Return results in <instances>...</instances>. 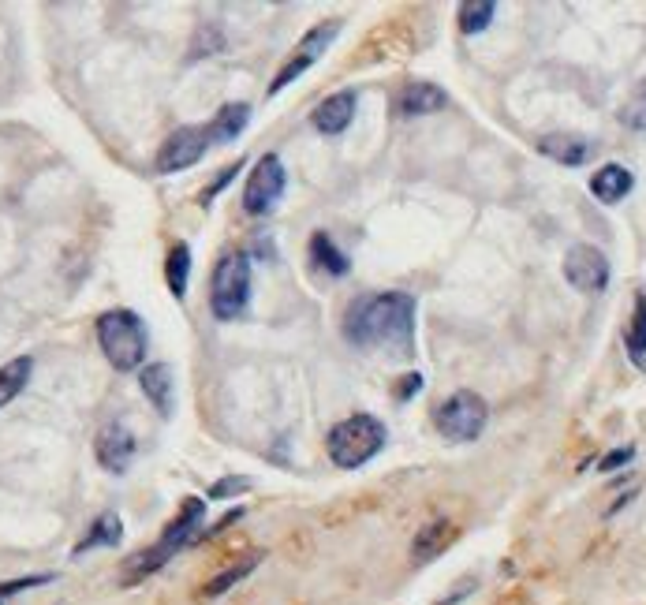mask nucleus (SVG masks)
Returning <instances> with one entry per match:
<instances>
[{"label": "nucleus", "mask_w": 646, "mask_h": 605, "mask_svg": "<svg viewBox=\"0 0 646 605\" xmlns=\"http://www.w3.org/2000/svg\"><path fill=\"white\" fill-rule=\"evenodd\" d=\"M344 337L355 348H393L408 359L415 352V296L408 292H381L359 296L344 314Z\"/></svg>", "instance_id": "1"}, {"label": "nucleus", "mask_w": 646, "mask_h": 605, "mask_svg": "<svg viewBox=\"0 0 646 605\" xmlns=\"http://www.w3.org/2000/svg\"><path fill=\"white\" fill-rule=\"evenodd\" d=\"M202 520H206V497H183L180 516L165 527V535L157 538L150 549H139V553H131L124 561V576H120L124 579V587H135L139 579L161 572L180 549L195 546L198 535H202V527H206Z\"/></svg>", "instance_id": "2"}, {"label": "nucleus", "mask_w": 646, "mask_h": 605, "mask_svg": "<svg viewBox=\"0 0 646 605\" xmlns=\"http://www.w3.org/2000/svg\"><path fill=\"white\" fill-rule=\"evenodd\" d=\"M146 325L135 310H105L98 318V344L105 359L120 370V374H131L139 370L142 359H146Z\"/></svg>", "instance_id": "3"}, {"label": "nucleus", "mask_w": 646, "mask_h": 605, "mask_svg": "<svg viewBox=\"0 0 646 605\" xmlns=\"http://www.w3.org/2000/svg\"><path fill=\"white\" fill-rule=\"evenodd\" d=\"M385 423H378L374 415H348V419H340L333 430H329V460L344 471H352V467H363L366 460H374L381 449H385Z\"/></svg>", "instance_id": "4"}, {"label": "nucleus", "mask_w": 646, "mask_h": 605, "mask_svg": "<svg viewBox=\"0 0 646 605\" xmlns=\"http://www.w3.org/2000/svg\"><path fill=\"white\" fill-rule=\"evenodd\" d=\"M251 307V258L243 251L221 254L210 281V310L221 322H236Z\"/></svg>", "instance_id": "5"}, {"label": "nucleus", "mask_w": 646, "mask_h": 605, "mask_svg": "<svg viewBox=\"0 0 646 605\" xmlns=\"http://www.w3.org/2000/svg\"><path fill=\"white\" fill-rule=\"evenodd\" d=\"M434 423L449 441H475V437H482L486 423H490V408H486V400L478 393L460 389V393H452L434 411Z\"/></svg>", "instance_id": "6"}, {"label": "nucleus", "mask_w": 646, "mask_h": 605, "mask_svg": "<svg viewBox=\"0 0 646 605\" xmlns=\"http://www.w3.org/2000/svg\"><path fill=\"white\" fill-rule=\"evenodd\" d=\"M337 34H340V19H329V23L310 27L307 34H303V42L295 45V53L288 57V64H284V68L277 71V79L269 83V94H281V90H288V86H292L303 71L314 68V64L325 57V49L337 42Z\"/></svg>", "instance_id": "7"}, {"label": "nucleus", "mask_w": 646, "mask_h": 605, "mask_svg": "<svg viewBox=\"0 0 646 605\" xmlns=\"http://www.w3.org/2000/svg\"><path fill=\"white\" fill-rule=\"evenodd\" d=\"M284 183H288V172H284V161L277 154H262L258 165L251 169V180L243 187V210L251 217H266L284 195Z\"/></svg>", "instance_id": "8"}, {"label": "nucleus", "mask_w": 646, "mask_h": 605, "mask_svg": "<svg viewBox=\"0 0 646 605\" xmlns=\"http://www.w3.org/2000/svg\"><path fill=\"white\" fill-rule=\"evenodd\" d=\"M609 277H613L609 258H605L594 243H576V247H568V254H564V281L572 284L576 292H583V296H598V292L609 288Z\"/></svg>", "instance_id": "9"}, {"label": "nucleus", "mask_w": 646, "mask_h": 605, "mask_svg": "<svg viewBox=\"0 0 646 605\" xmlns=\"http://www.w3.org/2000/svg\"><path fill=\"white\" fill-rule=\"evenodd\" d=\"M206 150H210V135H206V127H176L169 139H165V146L157 150V172L161 176H172V172H183L191 169V165H198L202 157H206Z\"/></svg>", "instance_id": "10"}, {"label": "nucleus", "mask_w": 646, "mask_h": 605, "mask_svg": "<svg viewBox=\"0 0 646 605\" xmlns=\"http://www.w3.org/2000/svg\"><path fill=\"white\" fill-rule=\"evenodd\" d=\"M94 452H98V464L113 475H124L131 460H135V434L127 430L124 423H105L98 430V441H94Z\"/></svg>", "instance_id": "11"}, {"label": "nucleus", "mask_w": 646, "mask_h": 605, "mask_svg": "<svg viewBox=\"0 0 646 605\" xmlns=\"http://www.w3.org/2000/svg\"><path fill=\"white\" fill-rule=\"evenodd\" d=\"M538 150L549 157V161H557V165H564V169H579V165H587V161H594V154H598V142L587 139V135H542L538 139Z\"/></svg>", "instance_id": "12"}, {"label": "nucleus", "mask_w": 646, "mask_h": 605, "mask_svg": "<svg viewBox=\"0 0 646 605\" xmlns=\"http://www.w3.org/2000/svg\"><path fill=\"white\" fill-rule=\"evenodd\" d=\"M355 105H359V94L355 90H337V94H329V98L314 109V127L322 131V135H340V131H348V124L355 120Z\"/></svg>", "instance_id": "13"}, {"label": "nucleus", "mask_w": 646, "mask_h": 605, "mask_svg": "<svg viewBox=\"0 0 646 605\" xmlns=\"http://www.w3.org/2000/svg\"><path fill=\"white\" fill-rule=\"evenodd\" d=\"M445 105H449V94L437 83H426V79H415L396 94V109L404 116H430L441 113Z\"/></svg>", "instance_id": "14"}, {"label": "nucleus", "mask_w": 646, "mask_h": 605, "mask_svg": "<svg viewBox=\"0 0 646 605\" xmlns=\"http://www.w3.org/2000/svg\"><path fill=\"white\" fill-rule=\"evenodd\" d=\"M635 187V176H632V169H624V165H602V169L590 176V195L598 198L602 206H617L620 198L628 195Z\"/></svg>", "instance_id": "15"}, {"label": "nucleus", "mask_w": 646, "mask_h": 605, "mask_svg": "<svg viewBox=\"0 0 646 605\" xmlns=\"http://www.w3.org/2000/svg\"><path fill=\"white\" fill-rule=\"evenodd\" d=\"M139 385L146 400L157 408L161 419H172V366L169 363H150L139 370Z\"/></svg>", "instance_id": "16"}, {"label": "nucleus", "mask_w": 646, "mask_h": 605, "mask_svg": "<svg viewBox=\"0 0 646 605\" xmlns=\"http://www.w3.org/2000/svg\"><path fill=\"white\" fill-rule=\"evenodd\" d=\"M452 535H456V527H452L449 520L422 523L419 531H415V538H411V561L426 564V561H434V557H441L445 546L452 542Z\"/></svg>", "instance_id": "17"}, {"label": "nucleus", "mask_w": 646, "mask_h": 605, "mask_svg": "<svg viewBox=\"0 0 646 605\" xmlns=\"http://www.w3.org/2000/svg\"><path fill=\"white\" fill-rule=\"evenodd\" d=\"M120 538H124V523H120V516H116V512H101L98 520L86 527V535L75 542L71 557H83L90 549H113V546H120Z\"/></svg>", "instance_id": "18"}, {"label": "nucleus", "mask_w": 646, "mask_h": 605, "mask_svg": "<svg viewBox=\"0 0 646 605\" xmlns=\"http://www.w3.org/2000/svg\"><path fill=\"white\" fill-rule=\"evenodd\" d=\"M247 124H251V105L228 101V105H221V113L213 116V124L206 127V135H210L213 146H228L232 139L243 135V127Z\"/></svg>", "instance_id": "19"}, {"label": "nucleus", "mask_w": 646, "mask_h": 605, "mask_svg": "<svg viewBox=\"0 0 646 605\" xmlns=\"http://www.w3.org/2000/svg\"><path fill=\"white\" fill-rule=\"evenodd\" d=\"M258 564H262V553H247V557H239L236 564H228L225 572H217V576L202 587V598H221V594H228L236 583H243V579L251 576Z\"/></svg>", "instance_id": "20"}, {"label": "nucleus", "mask_w": 646, "mask_h": 605, "mask_svg": "<svg viewBox=\"0 0 646 605\" xmlns=\"http://www.w3.org/2000/svg\"><path fill=\"white\" fill-rule=\"evenodd\" d=\"M310 258H314V266L325 269V273H333V277H344L352 262H348V254L340 251L333 236H325V232H314L310 236Z\"/></svg>", "instance_id": "21"}, {"label": "nucleus", "mask_w": 646, "mask_h": 605, "mask_svg": "<svg viewBox=\"0 0 646 605\" xmlns=\"http://www.w3.org/2000/svg\"><path fill=\"white\" fill-rule=\"evenodd\" d=\"M30 370H34V359H30V355H19V359L0 366V408H8L15 396L27 389Z\"/></svg>", "instance_id": "22"}, {"label": "nucleus", "mask_w": 646, "mask_h": 605, "mask_svg": "<svg viewBox=\"0 0 646 605\" xmlns=\"http://www.w3.org/2000/svg\"><path fill=\"white\" fill-rule=\"evenodd\" d=\"M165 281H169V292L176 299L187 296V281H191V247L187 243H172L169 247V262H165Z\"/></svg>", "instance_id": "23"}, {"label": "nucleus", "mask_w": 646, "mask_h": 605, "mask_svg": "<svg viewBox=\"0 0 646 605\" xmlns=\"http://www.w3.org/2000/svg\"><path fill=\"white\" fill-rule=\"evenodd\" d=\"M624 348H628L635 366H646V296L643 292L635 296V314H632V322H628V333H624Z\"/></svg>", "instance_id": "24"}, {"label": "nucleus", "mask_w": 646, "mask_h": 605, "mask_svg": "<svg viewBox=\"0 0 646 605\" xmlns=\"http://www.w3.org/2000/svg\"><path fill=\"white\" fill-rule=\"evenodd\" d=\"M493 15H497L493 0H467V4H460V30L464 34H482L493 23Z\"/></svg>", "instance_id": "25"}, {"label": "nucleus", "mask_w": 646, "mask_h": 605, "mask_svg": "<svg viewBox=\"0 0 646 605\" xmlns=\"http://www.w3.org/2000/svg\"><path fill=\"white\" fill-rule=\"evenodd\" d=\"M620 124L632 127V131H646V79L632 90V98L624 101V109H620Z\"/></svg>", "instance_id": "26"}, {"label": "nucleus", "mask_w": 646, "mask_h": 605, "mask_svg": "<svg viewBox=\"0 0 646 605\" xmlns=\"http://www.w3.org/2000/svg\"><path fill=\"white\" fill-rule=\"evenodd\" d=\"M251 490V479L247 475H225L221 482L210 486V501H228V497H239V493Z\"/></svg>", "instance_id": "27"}, {"label": "nucleus", "mask_w": 646, "mask_h": 605, "mask_svg": "<svg viewBox=\"0 0 646 605\" xmlns=\"http://www.w3.org/2000/svg\"><path fill=\"white\" fill-rule=\"evenodd\" d=\"M45 583H53V576H49V572H42V576H23V579H8V583H0V605L8 602V598H15V594L30 591V587H45Z\"/></svg>", "instance_id": "28"}, {"label": "nucleus", "mask_w": 646, "mask_h": 605, "mask_svg": "<svg viewBox=\"0 0 646 605\" xmlns=\"http://www.w3.org/2000/svg\"><path fill=\"white\" fill-rule=\"evenodd\" d=\"M635 460V449L632 445H620V449H613V452H605L602 460H598V471H620V467H628Z\"/></svg>", "instance_id": "29"}, {"label": "nucleus", "mask_w": 646, "mask_h": 605, "mask_svg": "<svg viewBox=\"0 0 646 605\" xmlns=\"http://www.w3.org/2000/svg\"><path fill=\"white\" fill-rule=\"evenodd\" d=\"M415 393H422V374H419V370H415V374H404L400 389H396V400H411Z\"/></svg>", "instance_id": "30"}, {"label": "nucleus", "mask_w": 646, "mask_h": 605, "mask_svg": "<svg viewBox=\"0 0 646 605\" xmlns=\"http://www.w3.org/2000/svg\"><path fill=\"white\" fill-rule=\"evenodd\" d=\"M236 169H239V165H225V172H221V176H217V183H213L210 191H202V198H198V202H202V206H210V202H213V195H217V191H221V187H225V183L232 180V176H236Z\"/></svg>", "instance_id": "31"}]
</instances>
